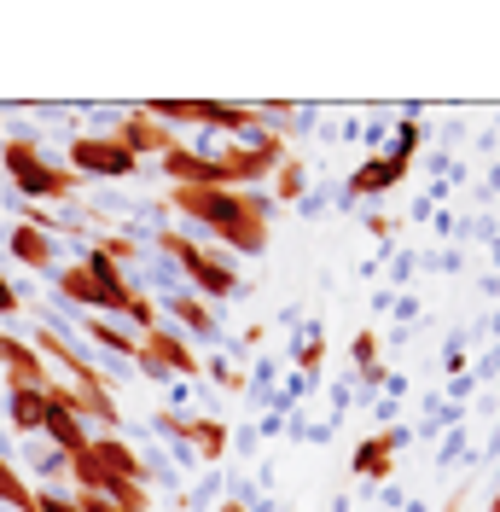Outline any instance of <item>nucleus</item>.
Returning a JSON list of instances; mask_svg holds the SVG:
<instances>
[{
    "mask_svg": "<svg viewBox=\"0 0 500 512\" xmlns=\"http://www.w3.org/2000/svg\"><path fill=\"white\" fill-rule=\"evenodd\" d=\"M169 204L181 216H192L221 251H239V256L268 251L274 198H262V192H250V187H169Z\"/></svg>",
    "mask_w": 500,
    "mask_h": 512,
    "instance_id": "obj_1",
    "label": "nucleus"
},
{
    "mask_svg": "<svg viewBox=\"0 0 500 512\" xmlns=\"http://www.w3.org/2000/svg\"><path fill=\"white\" fill-rule=\"evenodd\" d=\"M0 169H6L12 192L30 198V204H64L70 192L82 187V181L41 146V134H30V128H18V134L0 140Z\"/></svg>",
    "mask_w": 500,
    "mask_h": 512,
    "instance_id": "obj_2",
    "label": "nucleus"
},
{
    "mask_svg": "<svg viewBox=\"0 0 500 512\" xmlns=\"http://www.w3.org/2000/svg\"><path fill=\"white\" fill-rule=\"evenodd\" d=\"M53 291H59L64 303L94 309V315H128V309H134V297H140V291L128 286V268H117L99 245L82 256L76 268H53Z\"/></svg>",
    "mask_w": 500,
    "mask_h": 512,
    "instance_id": "obj_3",
    "label": "nucleus"
},
{
    "mask_svg": "<svg viewBox=\"0 0 500 512\" xmlns=\"http://www.w3.org/2000/svg\"><path fill=\"white\" fill-rule=\"evenodd\" d=\"M152 251L175 262V274L187 280L192 297H204V303H227V297H239V280H233V268H227L221 256H210L204 245H192L181 227H163Z\"/></svg>",
    "mask_w": 500,
    "mask_h": 512,
    "instance_id": "obj_4",
    "label": "nucleus"
},
{
    "mask_svg": "<svg viewBox=\"0 0 500 512\" xmlns=\"http://www.w3.org/2000/svg\"><path fill=\"white\" fill-rule=\"evenodd\" d=\"M64 169H70L76 181H134V175H140V158L123 152L111 134H70Z\"/></svg>",
    "mask_w": 500,
    "mask_h": 512,
    "instance_id": "obj_5",
    "label": "nucleus"
},
{
    "mask_svg": "<svg viewBox=\"0 0 500 512\" xmlns=\"http://www.w3.org/2000/svg\"><path fill=\"white\" fill-rule=\"evenodd\" d=\"M111 140H117L123 152H134V158L146 163V158H163V152H169V146H175L181 134H169L163 123H152V117H146V111L134 105V111H123V117H117V128H111Z\"/></svg>",
    "mask_w": 500,
    "mask_h": 512,
    "instance_id": "obj_6",
    "label": "nucleus"
},
{
    "mask_svg": "<svg viewBox=\"0 0 500 512\" xmlns=\"http://www.w3.org/2000/svg\"><path fill=\"white\" fill-rule=\"evenodd\" d=\"M134 361H152V367H163V373H181V379H198V373H204V361L192 355V344H187V338H175L163 320H157L152 332L140 338V355H134Z\"/></svg>",
    "mask_w": 500,
    "mask_h": 512,
    "instance_id": "obj_7",
    "label": "nucleus"
},
{
    "mask_svg": "<svg viewBox=\"0 0 500 512\" xmlns=\"http://www.w3.org/2000/svg\"><path fill=\"white\" fill-rule=\"evenodd\" d=\"M0 373H6V390H47L53 384V373H47V361L35 355V344H24V338H12V332H0Z\"/></svg>",
    "mask_w": 500,
    "mask_h": 512,
    "instance_id": "obj_8",
    "label": "nucleus"
},
{
    "mask_svg": "<svg viewBox=\"0 0 500 512\" xmlns=\"http://www.w3.org/2000/svg\"><path fill=\"white\" fill-rule=\"evenodd\" d=\"M41 437L59 448L64 460H76V454H88V443H94V431H88V419L76 414V408H64V402H53L47 396V419H41Z\"/></svg>",
    "mask_w": 500,
    "mask_h": 512,
    "instance_id": "obj_9",
    "label": "nucleus"
},
{
    "mask_svg": "<svg viewBox=\"0 0 500 512\" xmlns=\"http://www.w3.org/2000/svg\"><path fill=\"white\" fill-rule=\"evenodd\" d=\"M407 181V163H396V158H384V152H373V158L361 163L355 175H349V204H361V198H384V192H396Z\"/></svg>",
    "mask_w": 500,
    "mask_h": 512,
    "instance_id": "obj_10",
    "label": "nucleus"
},
{
    "mask_svg": "<svg viewBox=\"0 0 500 512\" xmlns=\"http://www.w3.org/2000/svg\"><path fill=\"white\" fill-rule=\"evenodd\" d=\"M6 256L35 274H53V233L35 222H6Z\"/></svg>",
    "mask_w": 500,
    "mask_h": 512,
    "instance_id": "obj_11",
    "label": "nucleus"
},
{
    "mask_svg": "<svg viewBox=\"0 0 500 512\" xmlns=\"http://www.w3.org/2000/svg\"><path fill=\"white\" fill-rule=\"evenodd\" d=\"M407 443L402 425H390V431H378V437H367V443L355 448V478L367 483H390V472H396V448Z\"/></svg>",
    "mask_w": 500,
    "mask_h": 512,
    "instance_id": "obj_12",
    "label": "nucleus"
},
{
    "mask_svg": "<svg viewBox=\"0 0 500 512\" xmlns=\"http://www.w3.org/2000/svg\"><path fill=\"white\" fill-rule=\"evenodd\" d=\"M88 460H94L99 472H111V478L123 483H146V460L123 443V437H111V431H99L94 443H88Z\"/></svg>",
    "mask_w": 500,
    "mask_h": 512,
    "instance_id": "obj_13",
    "label": "nucleus"
},
{
    "mask_svg": "<svg viewBox=\"0 0 500 512\" xmlns=\"http://www.w3.org/2000/svg\"><path fill=\"white\" fill-rule=\"evenodd\" d=\"M163 309H169V315H175L181 326H187V338H204V344H216V338H221L216 309H210L204 297H192L187 286H181V291H169V297H163Z\"/></svg>",
    "mask_w": 500,
    "mask_h": 512,
    "instance_id": "obj_14",
    "label": "nucleus"
},
{
    "mask_svg": "<svg viewBox=\"0 0 500 512\" xmlns=\"http://www.w3.org/2000/svg\"><path fill=\"white\" fill-rule=\"evenodd\" d=\"M41 419H47V390H6V425L18 431V437H35L41 431Z\"/></svg>",
    "mask_w": 500,
    "mask_h": 512,
    "instance_id": "obj_15",
    "label": "nucleus"
},
{
    "mask_svg": "<svg viewBox=\"0 0 500 512\" xmlns=\"http://www.w3.org/2000/svg\"><path fill=\"white\" fill-rule=\"evenodd\" d=\"M0 507L6 512H35V483L24 478L6 454H0Z\"/></svg>",
    "mask_w": 500,
    "mask_h": 512,
    "instance_id": "obj_16",
    "label": "nucleus"
},
{
    "mask_svg": "<svg viewBox=\"0 0 500 512\" xmlns=\"http://www.w3.org/2000/svg\"><path fill=\"white\" fill-rule=\"evenodd\" d=\"M88 338H94L99 350H111V355H128V361H134V355H140V338H134V332H123V326H111V320H88Z\"/></svg>",
    "mask_w": 500,
    "mask_h": 512,
    "instance_id": "obj_17",
    "label": "nucleus"
},
{
    "mask_svg": "<svg viewBox=\"0 0 500 512\" xmlns=\"http://www.w3.org/2000/svg\"><path fill=\"white\" fill-rule=\"evenodd\" d=\"M425 146V123H413L407 117L402 128H390V146H384V158H396V163H413V152Z\"/></svg>",
    "mask_w": 500,
    "mask_h": 512,
    "instance_id": "obj_18",
    "label": "nucleus"
},
{
    "mask_svg": "<svg viewBox=\"0 0 500 512\" xmlns=\"http://www.w3.org/2000/svg\"><path fill=\"white\" fill-rule=\"evenodd\" d=\"M274 175H280V187H274V192H280L285 204H303V163H297V158H285L280 169H274Z\"/></svg>",
    "mask_w": 500,
    "mask_h": 512,
    "instance_id": "obj_19",
    "label": "nucleus"
},
{
    "mask_svg": "<svg viewBox=\"0 0 500 512\" xmlns=\"http://www.w3.org/2000/svg\"><path fill=\"white\" fill-rule=\"evenodd\" d=\"M349 361L361 367V373H373L378 367V332L367 326V332H355V344H349Z\"/></svg>",
    "mask_w": 500,
    "mask_h": 512,
    "instance_id": "obj_20",
    "label": "nucleus"
},
{
    "mask_svg": "<svg viewBox=\"0 0 500 512\" xmlns=\"http://www.w3.org/2000/svg\"><path fill=\"white\" fill-rule=\"evenodd\" d=\"M35 512H82L70 495H59V489H47V483H35Z\"/></svg>",
    "mask_w": 500,
    "mask_h": 512,
    "instance_id": "obj_21",
    "label": "nucleus"
},
{
    "mask_svg": "<svg viewBox=\"0 0 500 512\" xmlns=\"http://www.w3.org/2000/svg\"><path fill=\"white\" fill-rule=\"evenodd\" d=\"M460 419H466V408H460V402H448L437 419H425V431H419V437L431 443V437H442V431H448V425H460Z\"/></svg>",
    "mask_w": 500,
    "mask_h": 512,
    "instance_id": "obj_22",
    "label": "nucleus"
},
{
    "mask_svg": "<svg viewBox=\"0 0 500 512\" xmlns=\"http://www.w3.org/2000/svg\"><path fill=\"white\" fill-rule=\"evenodd\" d=\"M216 495H221V478H216V472H210V478H204V483H198V489H192V495H187V501H181V507H187V512H204V507H210V501H216Z\"/></svg>",
    "mask_w": 500,
    "mask_h": 512,
    "instance_id": "obj_23",
    "label": "nucleus"
},
{
    "mask_svg": "<svg viewBox=\"0 0 500 512\" xmlns=\"http://www.w3.org/2000/svg\"><path fill=\"white\" fill-rule=\"evenodd\" d=\"M210 379H216L221 390H245V373H239V367H227V361H210Z\"/></svg>",
    "mask_w": 500,
    "mask_h": 512,
    "instance_id": "obj_24",
    "label": "nucleus"
},
{
    "mask_svg": "<svg viewBox=\"0 0 500 512\" xmlns=\"http://www.w3.org/2000/svg\"><path fill=\"white\" fill-rule=\"evenodd\" d=\"M18 303H24V297H18V286L0 274V315H18Z\"/></svg>",
    "mask_w": 500,
    "mask_h": 512,
    "instance_id": "obj_25",
    "label": "nucleus"
},
{
    "mask_svg": "<svg viewBox=\"0 0 500 512\" xmlns=\"http://www.w3.org/2000/svg\"><path fill=\"white\" fill-rule=\"evenodd\" d=\"M460 454H466V437H460V431H454V437H448V443H442V460H437V466H454V460H460Z\"/></svg>",
    "mask_w": 500,
    "mask_h": 512,
    "instance_id": "obj_26",
    "label": "nucleus"
},
{
    "mask_svg": "<svg viewBox=\"0 0 500 512\" xmlns=\"http://www.w3.org/2000/svg\"><path fill=\"white\" fill-rule=\"evenodd\" d=\"M221 512H250V507H239V501H227V507H221Z\"/></svg>",
    "mask_w": 500,
    "mask_h": 512,
    "instance_id": "obj_27",
    "label": "nucleus"
},
{
    "mask_svg": "<svg viewBox=\"0 0 500 512\" xmlns=\"http://www.w3.org/2000/svg\"><path fill=\"white\" fill-rule=\"evenodd\" d=\"M495 512H500V489H495Z\"/></svg>",
    "mask_w": 500,
    "mask_h": 512,
    "instance_id": "obj_28",
    "label": "nucleus"
}]
</instances>
